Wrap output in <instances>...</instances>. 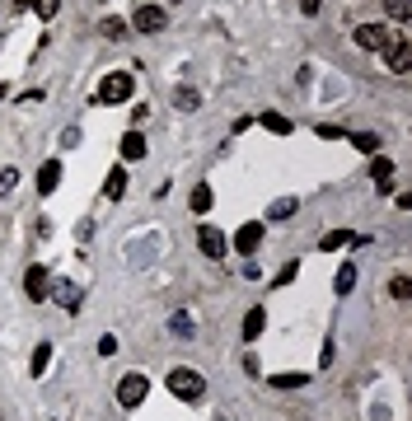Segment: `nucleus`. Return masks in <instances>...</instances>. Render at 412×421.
<instances>
[{"mask_svg":"<svg viewBox=\"0 0 412 421\" xmlns=\"http://www.w3.org/2000/svg\"><path fill=\"white\" fill-rule=\"evenodd\" d=\"M132 75L127 70H112V75H103L99 80V89H94V103H103V108H117V103H127L132 99Z\"/></svg>","mask_w":412,"mask_h":421,"instance_id":"nucleus-1","label":"nucleus"},{"mask_svg":"<svg viewBox=\"0 0 412 421\" xmlns=\"http://www.w3.org/2000/svg\"><path fill=\"white\" fill-rule=\"evenodd\" d=\"M169 393L183 398V403H197L201 393H206V379H201L197 370H188V366H174L169 370Z\"/></svg>","mask_w":412,"mask_h":421,"instance_id":"nucleus-2","label":"nucleus"},{"mask_svg":"<svg viewBox=\"0 0 412 421\" xmlns=\"http://www.w3.org/2000/svg\"><path fill=\"white\" fill-rule=\"evenodd\" d=\"M145 398H150V375H136V370H132V375H122V384H117V403L132 412V407H141Z\"/></svg>","mask_w":412,"mask_h":421,"instance_id":"nucleus-3","label":"nucleus"},{"mask_svg":"<svg viewBox=\"0 0 412 421\" xmlns=\"http://www.w3.org/2000/svg\"><path fill=\"white\" fill-rule=\"evenodd\" d=\"M132 28H141V33H164L169 28L164 5H136L132 10Z\"/></svg>","mask_w":412,"mask_h":421,"instance_id":"nucleus-4","label":"nucleus"},{"mask_svg":"<svg viewBox=\"0 0 412 421\" xmlns=\"http://www.w3.org/2000/svg\"><path fill=\"white\" fill-rule=\"evenodd\" d=\"M23 295L33 299V304H43V299L52 295V272H47L43 262H33L28 272H23Z\"/></svg>","mask_w":412,"mask_h":421,"instance_id":"nucleus-5","label":"nucleus"},{"mask_svg":"<svg viewBox=\"0 0 412 421\" xmlns=\"http://www.w3.org/2000/svg\"><path fill=\"white\" fill-rule=\"evenodd\" d=\"M230 248H234V253H244V257H253L258 248H263V220H244L239 230H234Z\"/></svg>","mask_w":412,"mask_h":421,"instance_id":"nucleus-6","label":"nucleus"},{"mask_svg":"<svg viewBox=\"0 0 412 421\" xmlns=\"http://www.w3.org/2000/svg\"><path fill=\"white\" fill-rule=\"evenodd\" d=\"M197 244H201V253L211 257V262H221V257L230 253V239H225V230H216V225H201V230H197Z\"/></svg>","mask_w":412,"mask_h":421,"instance_id":"nucleus-7","label":"nucleus"},{"mask_svg":"<svg viewBox=\"0 0 412 421\" xmlns=\"http://www.w3.org/2000/svg\"><path fill=\"white\" fill-rule=\"evenodd\" d=\"M379 52H384V61H389L393 75H408V66H412V47H408V38H389V43L379 47Z\"/></svg>","mask_w":412,"mask_h":421,"instance_id":"nucleus-8","label":"nucleus"},{"mask_svg":"<svg viewBox=\"0 0 412 421\" xmlns=\"http://www.w3.org/2000/svg\"><path fill=\"white\" fill-rule=\"evenodd\" d=\"M47 299H56V304H61L66 314H75L80 304H85V295H80L75 281H52V295H47Z\"/></svg>","mask_w":412,"mask_h":421,"instance_id":"nucleus-9","label":"nucleus"},{"mask_svg":"<svg viewBox=\"0 0 412 421\" xmlns=\"http://www.w3.org/2000/svg\"><path fill=\"white\" fill-rule=\"evenodd\" d=\"M384 43H389V28H384V23H361L356 28V47H366V52H379Z\"/></svg>","mask_w":412,"mask_h":421,"instance_id":"nucleus-10","label":"nucleus"},{"mask_svg":"<svg viewBox=\"0 0 412 421\" xmlns=\"http://www.w3.org/2000/svg\"><path fill=\"white\" fill-rule=\"evenodd\" d=\"M393 174H398V169H393V159L375 155V164H370V178H375V188H379V192H389V188H393Z\"/></svg>","mask_w":412,"mask_h":421,"instance_id":"nucleus-11","label":"nucleus"},{"mask_svg":"<svg viewBox=\"0 0 412 421\" xmlns=\"http://www.w3.org/2000/svg\"><path fill=\"white\" fill-rule=\"evenodd\" d=\"M263 328H268V309H263V304H253V309L244 314V342H258V337H263Z\"/></svg>","mask_w":412,"mask_h":421,"instance_id":"nucleus-12","label":"nucleus"},{"mask_svg":"<svg viewBox=\"0 0 412 421\" xmlns=\"http://www.w3.org/2000/svg\"><path fill=\"white\" fill-rule=\"evenodd\" d=\"M347 244H370V239H361V234H352V230H333V234H323V253H337V248H347Z\"/></svg>","mask_w":412,"mask_h":421,"instance_id":"nucleus-13","label":"nucleus"},{"mask_svg":"<svg viewBox=\"0 0 412 421\" xmlns=\"http://www.w3.org/2000/svg\"><path fill=\"white\" fill-rule=\"evenodd\" d=\"M145 155H150V141L132 127V132L122 136V159H145Z\"/></svg>","mask_w":412,"mask_h":421,"instance_id":"nucleus-14","label":"nucleus"},{"mask_svg":"<svg viewBox=\"0 0 412 421\" xmlns=\"http://www.w3.org/2000/svg\"><path fill=\"white\" fill-rule=\"evenodd\" d=\"M56 183H61V159H47L43 169H38V192H56Z\"/></svg>","mask_w":412,"mask_h":421,"instance_id":"nucleus-15","label":"nucleus"},{"mask_svg":"<svg viewBox=\"0 0 412 421\" xmlns=\"http://www.w3.org/2000/svg\"><path fill=\"white\" fill-rule=\"evenodd\" d=\"M47 366H52V342H38V346H33V361H28V375L43 379Z\"/></svg>","mask_w":412,"mask_h":421,"instance_id":"nucleus-16","label":"nucleus"},{"mask_svg":"<svg viewBox=\"0 0 412 421\" xmlns=\"http://www.w3.org/2000/svg\"><path fill=\"white\" fill-rule=\"evenodd\" d=\"M122 192H127V169L117 164V169H112L108 178H103V197H108V201H117Z\"/></svg>","mask_w":412,"mask_h":421,"instance_id":"nucleus-17","label":"nucleus"},{"mask_svg":"<svg viewBox=\"0 0 412 421\" xmlns=\"http://www.w3.org/2000/svg\"><path fill=\"white\" fill-rule=\"evenodd\" d=\"M347 141L356 145V150H366V155H379V145H384V136H375V132H347Z\"/></svg>","mask_w":412,"mask_h":421,"instance_id":"nucleus-18","label":"nucleus"},{"mask_svg":"<svg viewBox=\"0 0 412 421\" xmlns=\"http://www.w3.org/2000/svg\"><path fill=\"white\" fill-rule=\"evenodd\" d=\"M295 210H300V201H295V197H277V201L268 206V220H290Z\"/></svg>","mask_w":412,"mask_h":421,"instance_id":"nucleus-19","label":"nucleus"},{"mask_svg":"<svg viewBox=\"0 0 412 421\" xmlns=\"http://www.w3.org/2000/svg\"><path fill=\"white\" fill-rule=\"evenodd\" d=\"M268 384L281 388V393H290V388H305V384H310V375H295V370H286V375H272Z\"/></svg>","mask_w":412,"mask_h":421,"instance_id":"nucleus-20","label":"nucleus"},{"mask_svg":"<svg viewBox=\"0 0 412 421\" xmlns=\"http://www.w3.org/2000/svg\"><path fill=\"white\" fill-rule=\"evenodd\" d=\"M174 108L197 112V108H201V94H197V89H188V85H183V89H174Z\"/></svg>","mask_w":412,"mask_h":421,"instance_id":"nucleus-21","label":"nucleus"},{"mask_svg":"<svg viewBox=\"0 0 412 421\" xmlns=\"http://www.w3.org/2000/svg\"><path fill=\"white\" fill-rule=\"evenodd\" d=\"M211 201H216V192L206 188V183H197V188H192V215H206V210H211Z\"/></svg>","mask_w":412,"mask_h":421,"instance_id":"nucleus-22","label":"nucleus"},{"mask_svg":"<svg viewBox=\"0 0 412 421\" xmlns=\"http://www.w3.org/2000/svg\"><path fill=\"white\" fill-rule=\"evenodd\" d=\"M99 33H103V38H112V43H122V38H127V19L108 14V19H99Z\"/></svg>","mask_w":412,"mask_h":421,"instance_id":"nucleus-23","label":"nucleus"},{"mask_svg":"<svg viewBox=\"0 0 412 421\" xmlns=\"http://www.w3.org/2000/svg\"><path fill=\"white\" fill-rule=\"evenodd\" d=\"M333 290H337V295H352V290H356V267H352V262H347V267H342V272H337V281H333Z\"/></svg>","mask_w":412,"mask_h":421,"instance_id":"nucleus-24","label":"nucleus"},{"mask_svg":"<svg viewBox=\"0 0 412 421\" xmlns=\"http://www.w3.org/2000/svg\"><path fill=\"white\" fill-rule=\"evenodd\" d=\"M192 328H197V323H192V314H174V319H169V333H174V337H192Z\"/></svg>","mask_w":412,"mask_h":421,"instance_id":"nucleus-25","label":"nucleus"},{"mask_svg":"<svg viewBox=\"0 0 412 421\" xmlns=\"http://www.w3.org/2000/svg\"><path fill=\"white\" fill-rule=\"evenodd\" d=\"M384 10H389V19L408 23V19H412V0H384Z\"/></svg>","mask_w":412,"mask_h":421,"instance_id":"nucleus-26","label":"nucleus"},{"mask_svg":"<svg viewBox=\"0 0 412 421\" xmlns=\"http://www.w3.org/2000/svg\"><path fill=\"white\" fill-rule=\"evenodd\" d=\"M258 122L268 127V132H277V136H290V122H286V117H281V112H263Z\"/></svg>","mask_w":412,"mask_h":421,"instance_id":"nucleus-27","label":"nucleus"},{"mask_svg":"<svg viewBox=\"0 0 412 421\" xmlns=\"http://www.w3.org/2000/svg\"><path fill=\"white\" fill-rule=\"evenodd\" d=\"M28 10H33L38 19L47 23V19H56V10H61V0H33V5H28Z\"/></svg>","mask_w":412,"mask_h":421,"instance_id":"nucleus-28","label":"nucleus"},{"mask_svg":"<svg viewBox=\"0 0 412 421\" xmlns=\"http://www.w3.org/2000/svg\"><path fill=\"white\" fill-rule=\"evenodd\" d=\"M14 183H19V169H10V164H5V169H0V197H10V192H14Z\"/></svg>","mask_w":412,"mask_h":421,"instance_id":"nucleus-29","label":"nucleus"},{"mask_svg":"<svg viewBox=\"0 0 412 421\" xmlns=\"http://www.w3.org/2000/svg\"><path fill=\"white\" fill-rule=\"evenodd\" d=\"M389 295H393V299H408V295H412V281H408V277H393V281H389Z\"/></svg>","mask_w":412,"mask_h":421,"instance_id":"nucleus-30","label":"nucleus"},{"mask_svg":"<svg viewBox=\"0 0 412 421\" xmlns=\"http://www.w3.org/2000/svg\"><path fill=\"white\" fill-rule=\"evenodd\" d=\"M295 277H300V262H286V267L277 272V286H290Z\"/></svg>","mask_w":412,"mask_h":421,"instance_id":"nucleus-31","label":"nucleus"},{"mask_svg":"<svg viewBox=\"0 0 412 421\" xmlns=\"http://www.w3.org/2000/svg\"><path fill=\"white\" fill-rule=\"evenodd\" d=\"M80 145V127H66V132H61V150H75Z\"/></svg>","mask_w":412,"mask_h":421,"instance_id":"nucleus-32","label":"nucleus"},{"mask_svg":"<svg viewBox=\"0 0 412 421\" xmlns=\"http://www.w3.org/2000/svg\"><path fill=\"white\" fill-rule=\"evenodd\" d=\"M99 356H117V337H112V333L99 337Z\"/></svg>","mask_w":412,"mask_h":421,"instance_id":"nucleus-33","label":"nucleus"},{"mask_svg":"<svg viewBox=\"0 0 412 421\" xmlns=\"http://www.w3.org/2000/svg\"><path fill=\"white\" fill-rule=\"evenodd\" d=\"M342 136H347V132H342V127H328V122H323V127H319V141H342Z\"/></svg>","mask_w":412,"mask_h":421,"instance_id":"nucleus-34","label":"nucleus"},{"mask_svg":"<svg viewBox=\"0 0 412 421\" xmlns=\"http://www.w3.org/2000/svg\"><path fill=\"white\" fill-rule=\"evenodd\" d=\"M319 5H323V0H300V10H305V14H319Z\"/></svg>","mask_w":412,"mask_h":421,"instance_id":"nucleus-35","label":"nucleus"},{"mask_svg":"<svg viewBox=\"0 0 412 421\" xmlns=\"http://www.w3.org/2000/svg\"><path fill=\"white\" fill-rule=\"evenodd\" d=\"M14 5H19V10H28V5H33V0H14Z\"/></svg>","mask_w":412,"mask_h":421,"instance_id":"nucleus-36","label":"nucleus"},{"mask_svg":"<svg viewBox=\"0 0 412 421\" xmlns=\"http://www.w3.org/2000/svg\"><path fill=\"white\" fill-rule=\"evenodd\" d=\"M5 94H10V89H5V80H0V99H5Z\"/></svg>","mask_w":412,"mask_h":421,"instance_id":"nucleus-37","label":"nucleus"},{"mask_svg":"<svg viewBox=\"0 0 412 421\" xmlns=\"http://www.w3.org/2000/svg\"><path fill=\"white\" fill-rule=\"evenodd\" d=\"M174 5H179V0H174Z\"/></svg>","mask_w":412,"mask_h":421,"instance_id":"nucleus-38","label":"nucleus"},{"mask_svg":"<svg viewBox=\"0 0 412 421\" xmlns=\"http://www.w3.org/2000/svg\"><path fill=\"white\" fill-rule=\"evenodd\" d=\"M0 421H5V417H0Z\"/></svg>","mask_w":412,"mask_h":421,"instance_id":"nucleus-39","label":"nucleus"}]
</instances>
